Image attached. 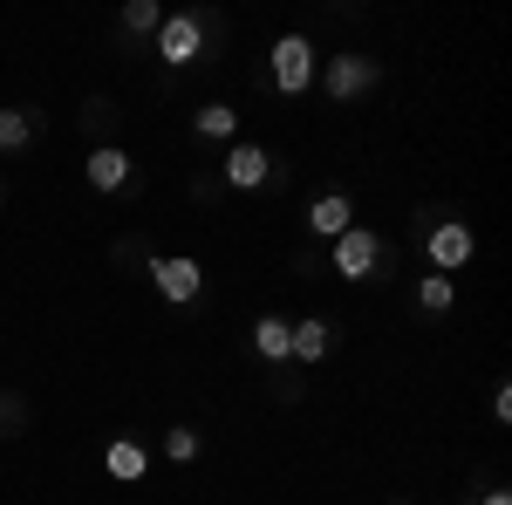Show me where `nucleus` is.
<instances>
[{"mask_svg": "<svg viewBox=\"0 0 512 505\" xmlns=\"http://www.w3.org/2000/svg\"><path fill=\"white\" fill-rule=\"evenodd\" d=\"M198 55H205V21H198V14H164L158 62H164V69H192Z\"/></svg>", "mask_w": 512, "mask_h": 505, "instance_id": "obj_2", "label": "nucleus"}, {"mask_svg": "<svg viewBox=\"0 0 512 505\" xmlns=\"http://www.w3.org/2000/svg\"><path fill=\"white\" fill-rule=\"evenodd\" d=\"M219 178H226L233 192H253V185H267V178H274V157L260 151V144H233L226 164H219Z\"/></svg>", "mask_w": 512, "mask_h": 505, "instance_id": "obj_6", "label": "nucleus"}, {"mask_svg": "<svg viewBox=\"0 0 512 505\" xmlns=\"http://www.w3.org/2000/svg\"><path fill=\"white\" fill-rule=\"evenodd\" d=\"M267 69H274V89H280V96H308L321 55H315V41H308V35H280L274 55H267Z\"/></svg>", "mask_w": 512, "mask_h": 505, "instance_id": "obj_1", "label": "nucleus"}, {"mask_svg": "<svg viewBox=\"0 0 512 505\" xmlns=\"http://www.w3.org/2000/svg\"><path fill=\"white\" fill-rule=\"evenodd\" d=\"M0 192H7V185H0Z\"/></svg>", "mask_w": 512, "mask_h": 505, "instance_id": "obj_20", "label": "nucleus"}, {"mask_svg": "<svg viewBox=\"0 0 512 505\" xmlns=\"http://www.w3.org/2000/svg\"><path fill=\"white\" fill-rule=\"evenodd\" d=\"M82 171H89V192H123V185H130V151H117V144H96Z\"/></svg>", "mask_w": 512, "mask_h": 505, "instance_id": "obj_8", "label": "nucleus"}, {"mask_svg": "<svg viewBox=\"0 0 512 505\" xmlns=\"http://www.w3.org/2000/svg\"><path fill=\"white\" fill-rule=\"evenodd\" d=\"M492 417H499V424H512V389H506V383L492 389Z\"/></svg>", "mask_w": 512, "mask_h": 505, "instance_id": "obj_18", "label": "nucleus"}, {"mask_svg": "<svg viewBox=\"0 0 512 505\" xmlns=\"http://www.w3.org/2000/svg\"><path fill=\"white\" fill-rule=\"evenodd\" d=\"M164 458H171V465H192V458H198V430L192 424L164 430Z\"/></svg>", "mask_w": 512, "mask_h": 505, "instance_id": "obj_17", "label": "nucleus"}, {"mask_svg": "<svg viewBox=\"0 0 512 505\" xmlns=\"http://www.w3.org/2000/svg\"><path fill=\"white\" fill-rule=\"evenodd\" d=\"M198 137H212V144H233V130H239V110L233 103H205V110H198Z\"/></svg>", "mask_w": 512, "mask_h": 505, "instance_id": "obj_14", "label": "nucleus"}, {"mask_svg": "<svg viewBox=\"0 0 512 505\" xmlns=\"http://www.w3.org/2000/svg\"><path fill=\"white\" fill-rule=\"evenodd\" d=\"M103 471H110L117 485H137V478L151 471V451H144L137 437H110V451H103Z\"/></svg>", "mask_w": 512, "mask_h": 505, "instance_id": "obj_9", "label": "nucleus"}, {"mask_svg": "<svg viewBox=\"0 0 512 505\" xmlns=\"http://www.w3.org/2000/svg\"><path fill=\"white\" fill-rule=\"evenodd\" d=\"M144 273L158 280L164 301H198V294H205V273H198V260H185V253H158Z\"/></svg>", "mask_w": 512, "mask_h": 505, "instance_id": "obj_5", "label": "nucleus"}, {"mask_svg": "<svg viewBox=\"0 0 512 505\" xmlns=\"http://www.w3.org/2000/svg\"><path fill=\"white\" fill-rule=\"evenodd\" d=\"M472 226H465V219H444V226H431V239H424V253H431V267L444 273V280H451V273L458 267H472Z\"/></svg>", "mask_w": 512, "mask_h": 505, "instance_id": "obj_4", "label": "nucleus"}, {"mask_svg": "<svg viewBox=\"0 0 512 505\" xmlns=\"http://www.w3.org/2000/svg\"><path fill=\"white\" fill-rule=\"evenodd\" d=\"M485 505H512V499H506V492H485Z\"/></svg>", "mask_w": 512, "mask_h": 505, "instance_id": "obj_19", "label": "nucleus"}, {"mask_svg": "<svg viewBox=\"0 0 512 505\" xmlns=\"http://www.w3.org/2000/svg\"><path fill=\"white\" fill-rule=\"evenodd\" d=\"M287 355H294V362H321V355H328V321H321V314L294 321V342H287Z\"/></svg>", "mask_w": 512, "mask_h": 505, "instance_id": "obj_12", "label": "nucleus"}, {"mask_svg": "<svg viewBox=\"0 0 512 505\" xmlns=\"http://www.w3.org/2000/svg\"><path fill=\"white\" fill-rule=\"evenodd\" d=\"M321 82H328V96H335V103H355V96L376 82V62H369V55H335Z\"/></svg>", "mask_w": 512, "mask_h": 505, "instance_id": "obj_7", "label": "nucleus"}, {"mask_svg": "<svg viewBox=\"0 0 512 505\" xmlns=\"http://www.w3.org/2000/svg\"><path fill=\"white\" fill-rule=\"evenodd\" d=\"M328 260H335L342 280H376V273H383V239L369 233V226H349V233L335 239V253H328Z\"/></svg>", "mask_w": 512, "mask_h": 505, "instance_id": "obj_3", "label": "nucleus"}, {"mask_svg": "<svg viewBox=\"0 0 512 505\" xmlns=\"http://www.w3.org/2000/svg\"><path fill=\"white\" fill-rule=\"evenodd\" d=\"M451 301H458V287H451L444 273H424V280H417V308L424 314H451Z\"/></svg>", "mask_w": 512, "mask_h": 505, "instance_id": "obj_16", "label": "nucleus"}, {"mask_svg": "<svg viewBox=\"0 0 512 505\" xmlns=\"http://www.w3.org/2000/svg\"><path fill=\"white\" fill-rule=\"evenodd\" d=\"M355 226V205L342 192H321L315 205H308V233H321V239H342Z\"/></svg>", "mask_w": 512, "mask_h": 505, "instance_id": "obj_10", "label": "nucleus"}, {"mask_svg": "<svg viewBox=\"0 0 512 505\" xmlns=\"http://www.w3.org/2000/svg\"><path fill=\"white\" fill-rule=\"evenodd\" d=\"M35 130H41L35 110H0V151H28V144H35Z\"/></svg>", "mask_w": 512, "mask_h": 505, "instance_id": "obj_13", "label": "nucleus"}, {"mask_svg": "<svg viewBox=\"0 0 512 505\" xmlns=\"http://www.w3.org/2000/svg\"><path fill=\"white\" fill-rule=\"evenodd\" d=\"M287 342H294V321L287 314H260L253 321V349L267 355V362H287Z\"/></svg>", "mask_w": 512, "mask_h": 505, "instance_id": "obj_11", "label": "nucleus"}, {"mask_svg": "<svg viewBox=\"0 0 512 505\" xmlns=\"http://www.w3.org/2000/svg\"><path fill=\"white\" fill-rule=\"evenodd\" d=\"M117 21H123V35H158V28H164V7H158V0H123Z\"/></svg>", "mask_w": 512, "mask_h": 505, "instance_id": "obj_15", "label": "nucleus"}]
</instances>
